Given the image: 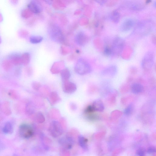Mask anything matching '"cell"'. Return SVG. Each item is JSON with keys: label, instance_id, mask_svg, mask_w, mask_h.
<instances>
[{"label": "cell", "instance_id": "obj_1", "mask_svg": "<svg viewBox=\"0 0 156 156\" xmlns=\"http://www.w3.org/2000/svg\"><path fill=\"white\" fill-rule=\"evenodd\" d=\"M48 32L52 40L59 43L64 42L65 40L61 29L57 25L53 24L49 27Z\"/></svg>", "mask_w": 156, "mask_h": 156}, {"label": "cell", "instance_id": "obj_2", "mask_svg": "<svg viewBox=\"0 0 156 156\" xmlns=\"http://www.w3.org/2000/svg\"><path fill=\"white\" fill-rule=\"evenodd\" d=\"M75 69L77 73L81 76L86 75L92 71L90 65L83 58L78 59L75 66Z\"/></svg>", "mask_w": 156, "mask_h": 156}, {"label": "cell", "instance_id": "obj_3", "mask_svg": "<svg viewBox=\"0 0 156 156\" xmlns=\"http://www.w3.org/2000/svg\"><path fill=\"white\" fill-rule=\"evenodd\" d=\"M124 47V41L122 38L116 37L113 40L110 47L112 56H118L122 52Z\"/></svg>", "mask_w": 156, "mask_h": 156}, {"label": "cell", "instance_id": "obj_4", "mask_svg": "<svg viewBox=\"0 0 156 156\" xmlns=\"http://www.w3.org/2000/svg\"><path fill=\"white\" fill-rule=\"evenodd\" d=\"M49 131L52 136L56 138L62 135L64 131L60 123L57 121H54L50 124Z\"/></svg>", "mask_w": 156, "mask_h": 156}, {"label": "cell", "instance_id": "obj_5", "mask_svg": "<svg viewBox=\"0 0 156 156\" xmlns=\"http://www.w3.org/2000/svg\"><path fill=\"white\" fill-rule=\"evenodd\" d=\"M154 55L152 51H149L144 55L142 62V68L145 70L150 69L154 63Z\"/></svg>", "mask_w": 156, "mask_h": 156}, {"label": "cell", "instance_id": "obj_6", "mask_svg": "<svg viewBox=\"0 0 156 156\" xmlns=\"http://www.w3.org/2000/svg\"><path fill=\"white\" fill-rule=\"evenodd\" d=\"M19 133L22 138L28 139L33 136L34 131L33 128L30 125L23 124L20 126Z\"/></svg>", "mask_w": 156, "mask_h": 156}, {"label": "cell", "instance_id": "obj_7", "mask_svg": "<svg viewBox=\"0 0 156 156\" xmlns=\"http://www.w3.org/2000/svg\"><path fill=\"white\" fill-rule=\"evenodd\" d=\"M152 24L151 22L144 21L139 23L136 26V31L138 33L146 35L151 31Z\"/></svg>", "mask_w": 156, "mask_h": 156}, {"label": "cell", "instance_id": "obj_8", "mask_svg": "<svg viewBox=\"0 0 156 156\" xmlns=\"http://www.w3.org/2000/svg\"><path fill=\"white\" fill-rule=\"evenodd\" d=\"M62 88L64 92L69 94L75 92L77 88L76 85L69 80L62 81Z\"/></svg>", "mask_w": 156, "mask_h": 156}, {"label": "cell", "instance_id": "obj_9", "mask_svg": "<svg viewBox=\"0 0 156 156\" xmlns=\"http://www.w3.org/2000/svg\"><path fill=\"white\" fill-rule=\"evenodd\" d=\"M59 144L66 149H71L74 144V140L71 137L67 136L59 139Z\"/></svg>", "mask_w": 156, "mask_h": 156}, {"label": "cell", "instance_id": "obj_10", "mask_svg": "<svg viewBox=\"0 0 156 156\" xmlns=\"http://www.w3.org/2000/svg\"><path fill=\"white\" fill-rule=\"evenodd\" d=\"M88 36L83 32H79L76 36V42L80 46H84L88 42Z\"/></svg>", "mask_w": 156, "mask_h": 156}, {"label": "cell", "instance_id": "obj_11", "mask_svg": "<svg viewBox=\"0 0 156 156\" xmlns=\"http://www.w3.org/2000/svg\"><path fill=\"white\" fill-rule=\"evenodd\" d=\"M29 10L32 12L38 14L40 13L42 11V7L40 3L38 1L33 0L28 5Z\"/></svg>", "mask_w": 156, "mask_h": 156}, {"label": "cell", "instance_id": "obj_12", "mask_svg": "<svg viewBox=\"0 0 156 156\" xmlns=\"http://www.w3.org/2000/svg\"><path fill=\"white\" fill-rule=\"evenodd\" d=\"M117 67L114 65L109 66L102 71V75L107 77H112L116 75L117 72Z\"/></svg>", "mask_w": 156, "mask_h": 156}, {"label": "cell", "instance_id": "obj_13", "mask_svg": "<svg viewBox=\"0 0 156 156\" xmlns=\"http://www.w3.org/2000/svg\"><path fill=\"white\" fill-rule=\"evenodd\" d=\"M135 22L132 19L125 20L121 26V30L122 32H127L130 30L134 26Z\"/></svg>", "mask_w": 156, "mask_h": 156}, {"label": "cell", "instance_id": "obj_14", "mask_svg": "<svg viewBox=\"0 0 156 156\" xmlns=\"http://www.w3.org/2000/svg\"><path fill=\"white\" fill-rule=\"evenodd\" d=\"M92 107L94 111L102 112L104 109L103 103L100 99L95 100L93 103Z\"/></svg>", "mask_w": 156, "mask_h": 156}, {"label": "cell", "instance_id": "obj_15", "mask_svg": "<svg viewBox=\"0 0 156 156\" xmlns=\"http://www.w3.org/2000/svg\"><path fill=\"white\" fill-rule=\"evenodd\" d=\"M144 90L143 85L138 83H133L131 86L132 92L135 94H137L143 92Z\"/></svg>", "mask_w": 156, "mask_h": 156}, {"label": "cell", "instance_id": "obj_16", "mask_svg": "<svg viewBox=\"0 0 156 156\" xmlns=\"http://www.w3.org/2000/svg\"><path fill=\"white\" fill-rule=\"evenodd\" d=\"M88 139L82 135L79 136L78 137L79 145L85 151H87L88 150Z\"/></svg>", "mask_w": 156, "mask_h": 156}, {"label": "cell", "instance_id": "obj_17", "mask_svg": "<svg viewBox=\"0 0 156 156\" xmlns=\"http://www.w3.org/2000/svg\"><path fill=\"white\" fill-rule=\"evenodd\" d=\"M62 81L69 80L71 77V73L67 68H64L60 72Z\"/></svg>", "mask_w": 156, "mask_h": 156}, {"label": "cell", "instance_id": "obj_18", "mask_svg": "<svg viewBox=\"0 0 156 156\" xmlns=\"http://www.w3.org/2000/svg\"><path fill=\"white\" fill-rule=\"evenodd\" d=\"M60 98L56 92H52L50 95V101L52 105H54L60 101Z\"/></svg>", "mask_w": 156, "mask_h": 156}, {"label": "cell", "instance_id": "obj_19", "mask_svg": "<svg viewBox=\"0 0 156 156\" xmlns=\"http://www.w3.org/2000/svg\"><path fill=\"white\" fill-rule=\"evenodd\" d=\"M13 130L12 124L11 122H8L5 124L3 131L5 134H11L13 131Z\"/></svg>", "mask_w": 156, "mask_h": 156}, {"label": "cell", "instance_id": "obj_20", "mask_svg": "<svg viewBox=\"0 0 156 156\" xmlns=\"http://www.w3.org/2000/svg\"><path fill=\"white\" fill-rule=\"evenodd\" d=\"M121 18L120 13L117 11L113 12L111 16V19L115 23H117L119 21Z\"/></svg>", "mask_w": 156, "mask_h": 156}, {"label": "cell", "instance_id": "obj_21", "mask_svg": "<svg viewBox=\"0 0 156 156\" xmlns=\"http://www.w3.org/2000/svg\"><path fill=\"white\" fill-rule=\"evenodd\" d=\"M42 37L40 36H32L30 38V41L32 44H38L41 42L43 40Z\"/></svg>", "mask_w": 156, "mask_h": 156}, {"label": "cell", "instance_id": "obj_22", "mask_svg": "<svg viewBox=\"0 0 156 156\" xmlns=\"http://www.w3.org/2000/svg\"><path fill=\"white\" fill-rule=\"evenodd\" d=\"M35 109V106L32 103L29 102L26 105V110L28 114L30 115L33 114L34 112Z\"/></svg>", "mask_w": 156, "mask_h": 156}, {"label": "cell", "instance_id": "obj_23", "mask_svg": "<svg viewBox=\"0 0 156 156\" xmlns=\"http://www.w3.org/2000/svg\"><path fill=\"white\" fill-rule=\"evenodd\" d=\"M30 56L29 54L25 53L21 56V62L24 64L27 65L30 61Z\"/></svg>", "mask_w": 156, "mask_h": 156}, {"label": "cell", "instance_id": "obj_24", "mask_svg": "<svg viewBox=\"0 0 156 156\" xmlns=\"http://www.w3.org/2000/svg\"><path fill=\"white\" fill-rule=\"evenodd\" d=\"M35 118L37 121L40 124L43 123L45 120V117L41 112H38Z\"/></svg>", "mask_w": 156, "mask_h": 156}, {"label": "cell", "instance_id": "obj_25", "mask_svg": "<svg viewBox=\"0 0 156 156\" xmlns=\"http://www.w3.org/2000/svg\"><path fill=\"white\" fill-rule=\"evenodd\" d=\"M104 53L107 56H112V51L110 46H106L104 49Z\"/></svg>", "mask_w": 156, "mask_h": 156}, {"label": "cell", "instance_id": "obj_26", "mask_svg": "<svg viewBox=\"0 0 156 156\" xmlns=\"http://www.w3.org/2000/svg\"><path fill=\"white\" fill-rule=\"evenodd\" d=\"M41 86L40 83L37 82H34L32 83V87L35 90L38 91Z\"/></svg>", "mask_w": 156, "mask_h": 156}, {"label": "cell", "instance_id": "obj_27", "mask_svg": "<svg viewBox=\"0 0 156 156\" xmlns=\"http://www.w3.org/2000/svg\"><path fill=\"white\" fill-rule=\"evenodd\" d=\"M132 110V105L131 104H130L124 110V113L126 115H129L131 113Z\"/></svg>", "mask_w": 156, "mask_h": 156}, {"label": "cell", "instance_id": "obj_28", "mask_svg": "<svg viewBox=\"0 0 156 156\" xmlns=\"http://www.w3.org/2000/svg\"><path fill=\"white\" fill-rule=\"evenodd\" d=\"M94 111L92 106H88L86 109L85 112L87 114H90L92 113Z\"/></svg>", "mask_w": 156, "mask_h": 156}, {"label": "cell", "instance_id": "obj_29", "mask_svg": "<svg viewBox=\"0 0 156 156\" xmlns=\"http://www.w3.org/2000/svg\"><path fill=\"white\" fill-rule=\"evenodd\" d=\"M136 154L138 156H143L145 155V151L142 149H140L136 152Z\"/></svg>", "mask_w": 156, "mask_h": 156}, {"label": "cell", "instance_id": "obj_30", "mask_svg": "<svg viewBox=\"0 0 156 156\" xmlns=\"http://www.w3.org/2000/svg\"><path fill=\"white\" fill-rule=\"evenodd\" d=\"M147 153L148 154H152L156 152L155 148L154 147H151L148 148Z\"/></svg>", "mask_w": 156, "mask_h": 156}, {"label": "cell", "instance_id": "obj_31", "mask_svg": "<svg viewBox=\"0 0 156 156\" xmlns=\"http://www.w3.org/2000/svg\"><path fill=\"white\" fill-rule=\"evenodd\" d=\"M95 1L100 5H103L106 1L107 0H95Z\"/></svg>", "mask_w": 156, "mask_h": 156}, {"label": "cell", "instance_id": "obj_32", "mask_svg": "<svg viewBox=\"0 0 156 156\" xmlns=\"http://www.w3.org/2000/svg\"><path fill=\"white\" fill-rule=\"evenodd\" d=\"M43 1L49 5H51L53 3V0H43Z\"/></svg>", "mask_w": 156, "mask_h": 156}, {"label": "cell", "instance_id": "obj_33", "mask_svg": "<svg viewBox=\"0 0 156 156\" xmlns=\"http://www.w3.org/2000/svg\"><path fill=\"white\" fill-rule=\"evenodd\" d=\"M4 146L3 143L2 142V141L0 140V151L3 150L4 149Z\"/></svg>", "mask_w": 156, "mask_h": 156}]
</instances>
